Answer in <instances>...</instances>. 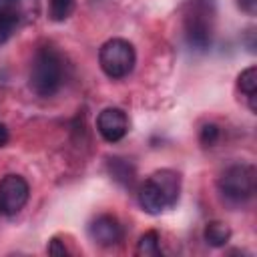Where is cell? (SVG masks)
Returning a JSON list of instances; mask_svg holds the SVG:
<instances>
[{
	"mask_svg": "<svg viewBox=\"0 0 257 257\" xmlns=\"http://www.w3.org/2000/svg\"><path fill=\"white\" fill-rule=\"evenodd\" d=\"M30 88L38 96H52L64 82V60L62 54L52 46H40L30 66Z\"/></svg>",
	"mask_w": 257,
	"mask_h": 257,
	"instance_id": "obj_1",
	"label": "cell"
},
{
	"mask_svg": "<svg viewBox=\"0 0 257 257\" xmlns=\"http://www.w3.org/2000/svg\"><path fill=\"white\" fill-rule=\"evenodd\" d=\"M213 16H215L213 0H189L183 18V30H185V40L193 50L205 52L211 46Z\"/></svg>",
	"mask_w": 257,
	"mask_h": 257,
	"instance_id": "obj_2",
	"label": "cell"
},
{
	"mask_svg": "<svg viewBox=\"0 0 257 257\" xmlns=\"http://www.w3.org/2000/svg\"><path fill=\"white\" fill-rule=\"evenodd\" d=\"M257 187V173L253 165L237 163L225 169V173L217 181V189L221 197L231 205H243L253 199Z\"/></svg>",
	"mask_w": 257,
	"mask_h": 257,
	"instance_id": "obj_3",
	"label": "cell"
},
{
	"mask_svg": "<svg viewBox=\"0 0 257 257\" xmlns=\"http://www.w3.org/2000/svg\"><path fill=\"white\" fill-rule=\"evenodd\" d=\"M137 62L135 46L124 38H110L98 50V64L108 78H124L133 72Z\"/></svg>",
	"mask_w": 257,
	"mask_h": 257,
	"instance_id": "obj_4",
	"label": "cell"
},
{
	"mask_svg": "<svg viewBox=\"0 0 257 257\" xmlns=\"http://www.w3.org/2000/svg\"><path fill=\"white\" fill-rule=\"evenodd\" d=\"M30 197V187L20 175H6L0 179V213L12 217L24 209Z\"/></svg>",
	"mask_w": 257,
	"mask_h": 257,
	"instance_id": "obj_5",
	"label": "cell"
},
{
	"mask_svg": "<svg viewBox=\"0 0 257 257\" xmlns=\"http://www.w3.org/2000/svg\"><path fill=\"white\" fill-rule=\"evenodd\" d=\"M96 131L106 143H118L128 133V118L122 108L108 106L96 116Z\"/></svg>",
	"mask_w": 257,
	"mask_h": 257,
	"instance_id": "obj_6",
	"label": "cell"
},
{
	"mask_svg": "<svg viewBox=\"0 0 257 257\" xmlns=\"http://www.w3.org/2000/svg\"><path fill=\"white\" fill-rule=\"evenodd\" d=\"M88 237L100 247H112L122 239V227L114 215H98L88 225Z\"/></svg>",
	"mask_w": 257,
	"mask_h": 257,
	"instance_id": "obj_7",
	"label": "cell"
},
{
	"mask_svg": "<svg viewBox=\"0 0 257 257\" xmlns=\"http://www.w3.org/2000/svg\"><path fill=\"white\" fill-rule=\"evenodd\" d=\"M139 205H141L143 211L149 213V215H159V213H163L165 209H169V203H167L163 191L159 189V185H157L151 177H149V179L141 185V189H139Z\"/></svg>",
	"mask_w": 257,
	"mask_h": 257,
	"instance_id": "obj_8",
	"label": "cell"
},
{
	"mask_svg": "<svg viewBox=\"0 0 257 257\" xmlns=\"http://www.w3.org/2000/svg\"><path fill=\"white\" fill-rule=\"evenodd\" d=\"M151 179L163 191V195H165V199L169 203V209L175 207L177 201H179V193H181V177H179V173H175L171 169H161V171L153 173Z\"/></svg>",
	"mask_w": 257,
	"mask_h": 257,
	"instance_id": "obj_9",
	"label": "cell"
},
{
	"mask_svg": "<svg viewBox=\"0 0 257 257\" xmlns=\"http://www.w3.org/2000/svg\"><path fill=\"white\" fill-rule=\"evenodd\" d=\"M237 86H239V90L247 96L249 108L255 112V110H257V66L245 68V70L237 76Z\"/></svg>",
	"mask_w": 257,
	"mask_h": 257,
	"instance_id": "obj_10",
	"label": "cell"
},
{
	"mask_svg": "<svg viewBox=\"0 0 257 257\" xmlns=\"http://www.w3.org/2000/svg\"><path fill=\"white\" fill-rule=\"evenodd\" d=\"M203 237L207 241V245L211 247H223L229 243L231 239V229L227 223L223 221H209L205 225V231H203Z\"/></svg>",
	"mask_w": 257,
	"mask_h": 257,
	"instance_id": "obj_11",
	"label": "cell"
},
{
	"mask_svg": "<svg viewBox=\"0 0 257 257\" xmlns=\"http://www.w3.org/2000/svg\"><path fill=\"white\" fill-rule=\"evenodd\" d=\"M108 171L112 175V179L116 183H120L122 187H131L135 181V167L131 163H126L124 159H108Z\"/></svg>",
	"mask_w": 257,
	"mask_h": 257,
	"instance_id": "obj_12",
	"label": "cell"
},
{
	"mask_svg": "<svg viewBox=\"0 0 257 257\" xmlns=\"http://www.w3.org/2000/svg\"><path fill=\"white\" fill-rule=\"evenodd\" d=\"M135 253L139 257H157L161 255V237L157 231H147L139 237Z\"/></svg>",
	"mask_w": 257,
	"mask_h": 257,
	"instance_id": "obj_13",
	"label": "cell"
},
{
	"mask_svg": "<svg viewBox=\"0 0 257 257\" xmlns=\"http://www.w3.org/2000/svg\"><path fill=\"white\" fill-rule=\"evenodd\" d=\"M18 8H6V10H0V44H4L6 40L12 38V34L16 32V26H18Z\"/></svg>",
	"mask_w": 257,
	"mask_h": 257,
	"instance_id": "obj_14",
	"label": "cell"
},
{
	"mask_svg": "<svg viewBox=\"0 0 257 257\" xmlns=\"http://www.w3.org/2000/svg\"><path fill=\"white\" fill-rule=\"evenodd\" d=\"M74 12V0H48V16L54 22H64Z\"/></svg>",
	"mask_w": 257,
	"mask_h": 257,
	"instance_id": "obj_15",
	"label": "cell"
},
{
	"mask_svg": "<svg viewBox=\"0 0 257 257\" xmlns=\"http://www.w3.org/2000/svg\"><path fill=\"white\" fill-rule=\"evenodd\" d=\"M219 135H221L219 126L213 124V122H207V124H203L201 133H199V141H201L203 147H213L219 141Z\"/></svg>",
	"mask_w": 257,
	"mask_h": 257,
	"instance_id": "obj_16",
	"label": "cell"
},
{
	"mask_svg": "<svg viewBox=\"0 0 257 257\" xmlns=\"http://www.w3.org/2000/svg\"><path fill=\"white\" fill-rule=\"evenodd\" d=\"M48 253H50V255H56V257H64V255H68V249L60 243V239L54 237V239L50 241V245H48Z\"/></svg>",
	"mask_w": 257,
	"mask_h": 257,
	"instance_id": "obj_17",
	"label": "cell"
},
{
	"mask_svg": "<svg viewBox=\"0 0 257 257\" xmlns=\"http://www.w3.org/2000/svg\"><path fill=\"white\" fill-rule=\"evenodd\" d=\"M239 8H241V10H245L247 14H255L257 0H239Z\"/></svg>",
	"mask_w": 257,
	"mask_h": 257,
	"instance_id": "obj_18",
	"label": "cell"
},
{
	"mask_svg": "<svg viewBox=\"0 0 257 257\" xmlns=\"http://www.w3.org/2000/svg\"><path fill=\"white\" fill-rule=\"evenodd\" d=\"M20 0H0V10H6V8H18Z\"/></svg>",
	"mask_w": 257,
	"mask_h": 257,
	"instance_id": "obj_19",
	"label": "cell"
},
{
	"mask_svg": "<svg viewBox=\"0 0 257 257\" xmlns=\"http://www.w3.org/2000/svg\"><path fill=\"white\" fill-rule=\"evenodd\" d=\"M8 137H10V135H8L6 124H2V122H0V147H4V145L8 143Z\"/></svg>",
	"mask_w": 257,
	"mask_h": 257,
	"instance_id": "obj_20",
	"label": "cell"
}]
</instances>
